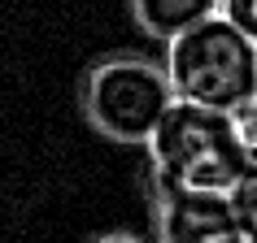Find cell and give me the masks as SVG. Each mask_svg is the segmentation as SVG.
<instances>
[{"instance_id":"9c48e42d","label":"cell","mask_w":257,"mask_h":243,"mask_svg":"<svg viewBox=\"0 0 257 243\" xmlns=\"http://www.w3.org/2000/svg\"><path fill=\"white\" fill-rule=\"evenodd\" d=\"M92 243H144L140 234H100V239H92Z\"/></svg>"},{"instance_id":"52a82bcc","label":"cell","mask_w":257,"mask_h":243,"mask_svg":"<svg viewBox=\"0 0 257 243\" xmlns=\"http://www.w3.org/2000/svg\"><path fill=\"white\" fill-rule=\"evenodd\" d=\"M231 213H235V230L244 243H257V178H244L231 191Z\"/></svg>"},{"instance_id":"8992f818","label":"cell","mask_w":257,"mask_h":243,"mask_svg":"<svg viewBox=\"0 0 257 243\" xmlns=\"http://www.w3.org/2000/svg\"><path fill=\"white\" fill-rule=\"evenodd\" d=\"M227 118H231V135L240 144L244 170H248V178H257V92L248 96L244 104H235Z\"/></svg>"},{"instance_id":"7a4b0ae2","label":"cell","mask_w":257,"mask_h":243,"mask_svg":"<svg viewBox=\"0 0 257 243\" xmlns=\"http://www.w3.org/2000/svg\"><path fill=\"white\" fill-rule=\"evenodd\" d=\"M166 82L179 104L231 113L257 92V48L222 14L179 30L166 44Z\"/></svg>"},{"instance_id":"3957f363","label":"cell","mask_w":257,"mask_h":243,"mask_svg":"<svg viewBox=\"0 0 257 243\" xmlns=\"http://www.w3.org/2000/svg\"><path fill=\"white\" fill-rule=\"evenodd\" d=\"M79 104L96 135L113 144H149L175 96L162 61H149L140 52H113L83 74Z\"/></svg>"},{"instance_id":"ba28073f","label":"cell","mask_w":257,"mask_h":243,"mask_svg":"<svg viewBox=\"0 0 257 243\" xmlns=\"http://www.w3.org/2000/svg\"><path fill=\"white\" fill-rule=\"evenodd\" d=\"M218 14H222L231 26H235L244 40L257 48V0H222V9H218Z\"/></svg>"},{"instance_id":"5b68a950","label":"cell","mask_w":257,"mask_h":243,"mask_svg":"<svg viewBox=\"0 0 257 243\" xmlns=\"http://www.w3.org/2000/svg\"><path fill=\"white\" fill-rule=\"evenodd\" d=\"M218 9H222V0H131L136 26L149 40H162V44H170L179 30L214 18Z\"/></svg>"},{"instance_id":"6da1fadb","label":"cell","mask_w":257,"mask_h":243,"mask_svg":"<svg viewBox=\"0 0 257 243\" xmlns=\"http://www.w3.org/2000/svg\"><path fill=\"white\" fill-rule=\"evenodd\" d=\"M144 148H149V187L162 191L231 200V191L248 178L227 113H209V108L175 100Z\"/></svg>"},{"instance_id":"277c9868","label":"cell","mask_w":257,"mask_h":243,"mask_svg":"<svg viewBox=\"0 0 257 243\" xmlns=\"http://www.w3.org/2000/svg\"><path fill=\"white\" fill-rule=\"evenodd\" d=\"M157 243H244L227 196H188L153 187Z\"/></svg>"}]
</instances>
